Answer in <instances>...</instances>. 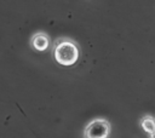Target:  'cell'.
Instances as JSON below:
<instances>
[{
	"mask_svg": "<svg viewBox=\"0 0 155 138\" xmlns=\"http://www.w3.org/2000/svg\"><path fill=\"white\" fill-rule=\"evenodd\" d=\"M140 126L144 130V132H147L148 134H154L155 133V119L151 116H145L140 121Z\"/></svg>",
	"mask_w": 155,
	"mask_h": 138,
	"instance_id": "4",
	"label": "cell"
},
{
	"mask_svg": "<svg viewBox=\"0 0 155 138\" xmlns=\"http://www.w3.org/2000/svg\"><path fill=\"white\" fill-rule=\"evenodd\" d=\"M53 56L57 63H59L61 65H73L78 58H79V50L78 46L69 41V40H62L59 42H57L54 51H53Z\"/></svg>",
	"mask_w": 155,
	"mask_h": 138,
	"instance_id": "1",
	"label": "cell"
},
{
	"mask_svg": "<svg viewBox=\"0 0 155 138\" xmlns=\"http://www.w3.org/2000/svg\"><path fill=\"white\" fill-rule=\"evenodd\" d=\"M110 131V126L105 120L97 119L90 122L85 130L86 138H107Z\"/></svg>",
	"mask_w": 155,
	"mask_h": 138,
	"instance_id": "2",
	"label": "cell"
},
{
	"mask_svg": "<svg viewBox=\"0 0 155 138\" xmlns=\"http://www.w3.org/2000/svg\"><path fill=\"white\" fill-rule=\"evenodd\" d=\"M31 44H33V46H34L36 50L44 51V50H46V47L48 46V39H47V36L44 35V34H38V35L34 36Z\"/></svg>",
	"mask_w": 155,
	"mask_h": 138,
	"instance_id": "3",
	"label": "cell"
},
{
	"mask_svg": "<svg viewBox=\"0 0 155 138\" xmlns=\"http://www.w3.org/2000/svg\"><path fill=\"white\" fill-rule=\"evenodd\" d=\"M150 138H155V133H154V134H151V136H150Z\"/></svg>",
	"mask_w": 155,
	"mask_h": 138,
	"instance_id": "5",
	"label": "cell"
}]
</instances>
